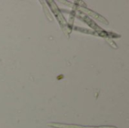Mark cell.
Listing matches in <instances>:
<instances>
[{"mask_svg":"<svg viewBox=\"0 0 129 128\" xmlns=\"http://www.w3.org/2000/svg\"><path fill=\"white\" fill-rule=\"evenodd\" d=\"M49 127L56 128H117L112 126H101V127H87V126H81V125H75V124H59V123H51L48 124Z\"/></svg>","mask_w":129,"mask_h":128,"instance_id":"1","label":"cell"}]
</instances>
